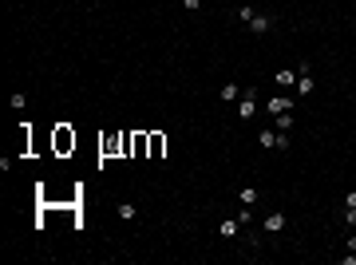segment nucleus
Listing matches in <instances>:
<instances>
[{"mask_svg": "<svg viewBox=\"0 0 356 265\" xmlns=\"http://www.w3.org/2000/svg\"><path fill=\"white\" fill-rule=\"evenodd\" d=\"M119 218L131 222V218H135V202H119Z\"/></svg>", "mask_w": 356, "mask_h": 265, "instance_id": "nucleus-13", "label": "nucleus"}, {"mask_svg": "<svg viewBox=\"0 0 356 265\" xmlns=\"http://www.w3.org/2000/svg\"><path fill=\"white\" fill-rule=\"evenodd\" d=\"M163 150H166V139L163 135H150V159H159Z\"/></svg>", "mask_w": 356, "mask_h": 265, "instance_id": "nucleus-11", "label": "nucleus"}, {"mask_svg": "<svg viewBox=\"0 0 356 265\" xmlns=\"http://www.w3.org/2000/svg\"><path fill=\"white\" fill-rule=\"evenodd\" d=\"M237 202H241V206H253V202H257V190H250V186L237 190Z\"/></svg>", "mask_w": 356, "mask_h": 265, "instance_id": "nucleus-12", "label": "nucleus"}, {"mask_svg": "<svg viewBox=\"0 0 356 265\" xmlns=\"http://www.w3.org/2000/svg\"><path fill=\"white\" fill-rule=\"evenodd\" d=\"M131 154L135 159H143V154H150V135H131Z\"/></svg>", "mask_w": 356, "mask_h": 265, "instance_id": "nucleus-3", "label": "nucleus"}, {"mask_svg": "<svg viewBox=\"0 0 356 265\" xmlns=\"http://www.w3.org/2000/svg\"><path fill=\"white\" fill-rule=\"evenodd\" d=\"M218 99H222V103H237V99H241V87H237V83H226V87L218 91Z\"/></svg>", "mask_w": 356, "mask_h": 265, "instance_id": "nucleus-8", "label": "nucleus"}, {"mask_svg": "<svg viewBox=\"0 0 356 265\" xmlns=\"http://www.w3.org/2000/svg\"><path fill=\"white\" fill-rule=\"evenodd\" d=\"M257 99H261V91H257V87H246V91H241V99H237V115H241V119H253Z\"/></svg>", "mask_w": 356, "mask_h": 265, "instance_id": "nucleus-1", "label": "nucleus"}, {"mask_svg": "<svg viewBox=\"0 0 356 265\" xmlns=\"http://www.w3.org/2000/svg\"><path fill=\"white\" fill-rule=\"evenodd\" d=\"M344 206H352V210H356V190H348V194H344Z\"/></svg>", "mask_w": 356, "mask_h": 265, "instance_id": "nucleus-18", "label": "nucleus"}, {"mask_svg": "<svg viewBox=\"0 0 356 265\" xmlns=\"http://www.w3.org/2000/svg\"><path fill=\"white\" fill-rule=\"evenodd\" d=\"M182 8H186V12H198V8H202V0H182Z\"/></svg>", "mask_w": 356, "mask_h": 265, "instance_id": "nucleus-17", "label": "nucleus"}, {"mask_svg": "<svg viewBox=\"0 0 356 265\" xmlns=\"http://www.w3.org/2000/svg\"><path fill=\"white\" fill-rule=\"evenodd\" d=\"M344 226H352V230H356V210L352 206H344Z\"/></svg>", "mask_w": 356, "mask_h": 265, "instance_id": "nucleus-16", "label": "nucleus"}, {"mask_svg": "<svg viewBox=\"0 0 356 265\" xmlns=\"http://www.w3.org/2000/svg\"><path fill=\"white\" fill-rule=\"evenodd\" d=\"M72 147H75V135H72V127H56V150H59V154H68Z\"/></svg>", "mask_w": 356, "mask_h": 265, "instance_id": "nucleus-2", "label": "nucleus"}, {"mask_svg": "<svg viewBox=\"0 0 356 265\" xmlns=\"http://www.w3.org/2000/svg\"><path fill=\"white\" fill-rule=\"evenodd\" d=\"M277 83H281V87H289V83H293V68H281V72H277Z\"/></svg>", "mask_w": 356, "mask_h": 265, "instance_id": "nucleus-15", "label": "nucleus"}, {"mask_svg": "<svg viewBox=\"0 0 356 265\" xmlns=\"http://www.w3.org/2000/svg\"><path fill=\"white\" fill-rule=\"evenodd\" d=\"M285 226H289V222H285V214H269V218L261 222V230H265V234H281Z\"/></svg>", "mask_w": 356, "mask_h": 265, "instance_id": "nucleus-5", "label": "nucleus"}, {"mask_svg": "<svg viewBox=\"0 0 356 265\" xmlns=\"http://www.w3.org/2000/svg\"><path fill=\"white\" fill-rule=\"evenodd\" d=\"M253 16H257V12H253V8H250V4H241V8H237V20H241V24H250V20H253Z\"/></svg>", "mask_w": 356, "mask_h": 265, "instance_id": "nucleus-14", "label": "nucleus"}, {"mask_svg": "<svg viewBox=\"0 0 356 265\" xmlns=\"http://www.w3.org/2000/svg\"><path fill=\"white\" fill-rule=\"evenodd\" d=\"M285 111H293V99L289 95H273L269 99V115H285Z\"/></svg>", "mask_w": 356, "mask_h": 265, "instance_id": "nucleus-4", "label": "nucleus"}, {"mask_svg": "<svg viewBox=\"0 0 356 265\" xmlns=\"http://www.w3.org/2000/svg\"><path fill=\"white\" fill-rule=\"evenodd\" d=\"M269 28H273V16H253L250 20V32H257V36H265Z\"/></svg>", "mask_w": 356, "mask_h": 265, "instance_id": "nucleus-6", "label": "nucleus"}, {"mask_svg": "<svg viewBox=\"0 0 356 265\" xmlns=\"http://www.w3.org/2000/svg\"><path fill=\"white\" fill-rule=\"evenodd\" d=\"M257 143H261L265 150H277V131H273V127H261V135H257Z\"/></svg>", "mask_w": 356, "mask_h": 265, "instance_id": "nucleus-7", "label": "nucleus"}, {"mask_svg": "<svg viewBox=\"0 0 356 265\" xmlns=\"http://www.w3.org/2000/svg\"><path fill=\"white\" fill-rule=\"evenodd\" d=\"M237 230H241V222H222V226H218V234H222V237H237Z\"/></svg>", "mask_w": 356, "mask_h": 265, "instance_id": "nucleus-10", "label": "nucleus"}, {"mask_svg": "<svg viewBox=\"0 0 356 265\" xmlns=\"http://www.w3.org/2000/svg\"><path fill=\"white\" fill-rule=\"evenodd\" d=\"M273 119H277V123H273V131H285V135L293 131V115H289V111H285V115H273Z\"/></svg>", "mask_w": 356, "mask_h": 265, "instance_id": "nucleus-9", "label": "nucleus"}]
</instances>
